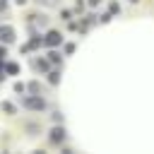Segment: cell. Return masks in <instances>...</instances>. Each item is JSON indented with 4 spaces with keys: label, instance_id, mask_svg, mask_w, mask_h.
<instances>
[{
    "label": "cell",
    "instance_id": "1",
    "mask_svg": "<svg viewBox=\"0 0 154 154\" xmlns=\"http://www.w3.org/2000/svg\"><path fill=\"white\" fill-rule=\"evenodd\" d=\"M43 43H46V46H60V43H63V34H60V31H48L46 38H43Z\"/></svg>",
    "mask_w": 154,
    "mask_h": 154
},
{
    "label": "cell",
    "instance_id": "2",
    "mask_svg": "<svg viewBox=\"0 0 154 154\" xmlns=\"http://www.w3.org/2000/svg\"><path fill=\"white\" fill-rule=\"evenodd\" d=\"M24 106L26 108H34V111H41V108H46V101L43 99H36V96H26L24 99Z\"/></svg>",
    "mask_w": 154,
    "mask_h": 154
},
{
    "label": "cell",
    "instance_id": "3",
    "mask_svg": "<svg viewBox=\"0 0 154 154\" xmlns=\"http://www.w3.org/2000/svg\"><path fill=\"white\" fill-rule=\"evenodd\" d=\"M12 38H14V31H12L10 26H0V41L12 43Z\"/></svg>",
    "mask_w": 154,
    "mask_h": 154
},
{
    "label": "cell",
    "instance_id": "4",
    "mask_svg": "<svg viewBox=\"0 0 154 154\" xmlns=\"http://www.w3.org/2000/svg\"><path fill=\"white\" fill-rule=\"evenodd\" d=\"M63 140H65V130H63V128H53V130H51V142L58 144V142H63Z\"/></svg>",
    "mask_w": 154,
    "mask_h": 154
},
{
    "label": "cell",
    "instance_id": "5",
    "mask_svg": "<svg viewBox=\"0 0 154 154\" xmlns=\"http://www.w3.org/2000/svg\"><path fill=\"white\" fill-rule=\"evenodd\" d=\"M48 79H51V84H58V79H60V72H51V75H48Z\"/></svg>",
    "mask_w": 154,
    "mask_h": 154
},
{
    "label": "cell",
    "instance_id": "6",
    "mask_svg": "<svg viewBox=\"0 0 154 154\" xmlns=\"http://www.w3.org/2000/svg\"><path fill=\"white\" fill-rule=\"evenodd\" d=\"M108 10H111V14H118V12H120V5H118V2H111Z\"/></svg>",
    "mask_w": 154,
    "mask_h": 154
},
{
    "label": "cell",
    "instance_id": "7",
    "mask_svg": "<svg viewBox=\"0 0 154 154\" xmlns=\"http://www.w3.org/2000/svg\"><path fill=\"white\" fill-rule=\"evenodd\" d=\"M48 58H51V63H55V65H58V63H60V55H58V53H51V55H48Z\"/></svg>",
    "mask_w": 154,
    "mask_h": 154
},
{
    "label": "cell",
    "instance_id": "8",
    "mask_svg": "<svg viewBox=\"0 0 154 154\" xmlns=\"http://www.w3.org/2000/svg\"><path fill=\"white\" fill-rule=\"evenodd\" d=\"M17 70H19V67H17V65H14V63H12V65H7V72H12V75H14V72H17Z\"/></svg>",
    "mask_w": 154,
    "mask_h": 154
},
{
    "label": "cell",
    "instance_id": "9",
    "mask_svg": "<svg viewBox=\"0 0 154 154\" xmlns=\"http://www.w3.org/2000/svg\"><path fill=\"white\" fill-rule=\"evenodd\" d=\"M41 5H55V0H41Z\"/></svg>",
    "mask_w": 154,
    "mask_h": 154
},
{
    "label": "cell",
    "instance_id": "10",
    "mask_svg": "<svg viewBox=\"0 0 154 154\" xmlns=\"http://www.w3.org/2000/svg\"><path fill=\"white\" fill-rule=\"evenodd\" d=\"M99 2H101V0H89V5H91V7H96Z\"/></svg>",
    "mask_w": 154,
    "mask_h": 154
},
{
    "label": "cell",
    "instance_id": "11",
    "mask_svg": "<svg viewBox=\"0 0 154 154\" xmlns=\"http://www.w3.org/2000/svg\"><path fill=\"white\" fill-rule=\"evenodd\" d=\"M0 10H5V0H0Z\"/></svg>",
    "mask_w": 154,
    "mask_h": 154
},
{
    "label": "cell",
    "instance_id": "12",
    "mask_svg": "<svg viewBox=\"0 0 154 154\" xmlns=\"http://www.w3.org/2000/svg\"><path fill=\"white\" fill-rule=\"evenodd\" d=\"M17 2H26V0H17Z\"/></svg>",
    "mask_w": 154,
    "mask_h": 154
},
{
    "label": "cell",
    "instance_id": "13",
    "mask_svg": "<svg viewBox=\"0 0 154 154\" xmlns=\"http://www.w3.org/2000/svg\"><path fill=\"white\" fill-rule=\"evenodd\" d=\"M130 2H137V0H130Z\"/></svg>",
    "mask_w": 154,
    "mask_h": 154
}]
</instances>
